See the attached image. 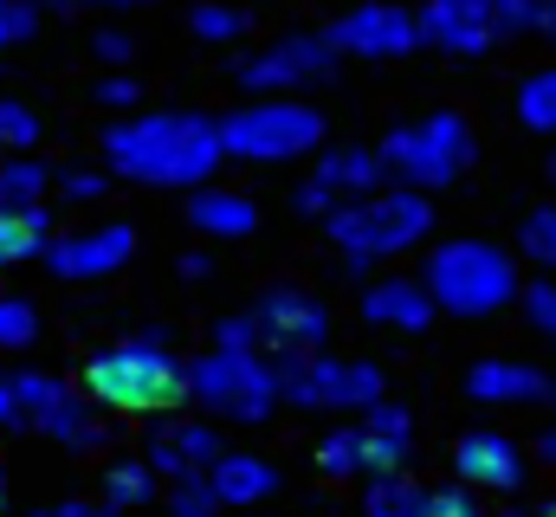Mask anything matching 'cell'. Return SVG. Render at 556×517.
Segmentation results:
<instances>
[{"label":"cell","instance_id":"cell-1","mask_svg":"<svg viewBox=\"0 0 556 517\" xmlns=\"http://www.w3.org/2000/svg\"><path fill=\"white\" fill-rule=\"evenodd\" d=\"M98 155L117 181L194 194L220 175L227 142H220V117H207V111H137L98 136Z\"/></svg>","mask_w":556,"mask_h":517},{"label":"cell","instance_id":"cell-2","mask_svg":"<svg viewBox=\"0 0 556 517\" xmlns=\"http://www.w3.org/2000/svg\"><path fill=\"white\" fill-rule=\"evenodd\" d=\"M420 278L433 291V304L459 324H492L505 317L518 298H525V265L511 247L498 240H479V234H459V240H440L420 258Z\"/></svg>","mask_w":556,"mask_h":517},{"label":"cell","instance_id":"cell-3","mask_svg":"<svg viewBox=\"0 0 556 517\" xmlns=\"http://www.w3.org/2000/svg\"><path fill=\"white\" fill-rule=\"evenodd\" d=\"M78 388L104 407V414H175L181 401H194L188 382V363L162 343V337H124V343H104Z\"/></svg>","mask_w":556,"mask_h":517},{"label":"cell","instance_id":"cell-4","mask_svg":"<svg viewBox=\"0 0 556 517\" xmlns=\"http://www.w3.org/2000/svg\"><path fill=\"white\" fill-rule=\"evenodd\" d=\"M324 234H330L337 253L350 258V272H369L382 258H402L433 240V194L408 188V181H389V188L324 214Z\"/></svg>","mask_w":556,"mask_h":517},{"label":"cell","instance_id":"cell-5","mask_svg":"<svg viewBox=\"0 0 556 517\" xmlns=\"http://www.w3.org/2000/svg\"><path fill=\"white\" fill-rule=\"evenodd\" d=\"M188 382H194V407L227 427H266L285 401L273 350H240V343H207L188 363Z\"/></svg>","mask_w":556,"mask_h":517},{"label":"cell","instance_id":"cell-6","mask_svg":"<svg viewBox=\"0 0 556 517\" xmlns=\"http://www.w3.org/2000/svg\"><path fill=\"white\" fill-rule=\"evenodd\" d=\"M324 111L291 98V91H273V98H247L240 111L220 117V142H227V162H247V168H273V162H304L324 149Z\"/></svg>","mask_w":556,"mask_h":517},{"label":"cell","instance_id":"cell-7","mask_svg":"<svg viewBox=\"0 0 556 517\" xmlns=\"http://www.w3.org/2000/svg\"><path fill=\"white\" fill-rule=\"evenodd\" d=\"M285 407L304 414H363L389 401V369L369 356H330V350H278L273 356Z\"/></svg>","mask_w":556,"mask_h":517},{"label":"cell","instance_id":"cell-8","mask_svg":"<svg viewBox=\"0 0 556 517\" xmlns=\"http://www.w3.org/2000/svg\"><path fill=\"white\" fill-rule=\"evenodd\" d=\"M382 162H389V181H408V188H427V194H446L472 155H479V136L459 111H420L408 124H395L382 142Z\"/></svg>","mask_w":556,"mask_h":517},{"label":"cell","instance_id":"cell-9","mask_svg":"<svg viewBox=\"0 0 556 517\" xmlns=\"http://www.w3.org/2000/svg\"><path fill=\"white\" fill-rule=\"evenodd\" d=\"M343 59H350V52L337 46L330 26H298V33H278L266 46H253V52L233 65V85H240L247 98H273V91H291V98H298V91L330 85Z\"/></svg>","mask_w":556,"mask_h":517},{"label":"cell","instance_id":"cell-10","mask_svg":"<svg viewBox=\"0 0 556 517\" xmlns=\"http://www.w3.org/2000/svg\"><path fill=\"white\" fill-rule=\"evenodd\" d=\"M376 188H389V162H382V149H369V142H343V149H317L311 175L291 188V207L311 214V220H324V214H337L343 201H363V194H376Z\"/></svg>","mask_w":556,"mask_h":517},{"label":"cell","instance_id":"cell-11","mask_svg":"<svg viewBox=\"0 0 556 517\" xmlns=\"http://www.w3.org/2000/svg\"><path fill=\"white\" fill-rule=\"evenodd\" d=\"M247 317L260 324V343L266 350H330V304L311 291V285H266Z\"/></svg>","mask_w":556,"mask_h":517},{"label":"cell","instance_id":"cell-12","mask_svg":"<svg viewBox=\"0 0 556 517\" xmlns=\"http://www.w3.org/2000/svg\"><path fill=\"white\" fill-rule=\"evenodd\" d=\"M337 46L350 59H369V65H395V59H415L420 46V13L415 7H395V0H363L350 7L343 20H330Z\"/></svg>","mask_w":556,"mask_h":517},{"label":"cell","instance_id":"cell-13","mask_svg":"<svg viewBox=\"0 0 556 517\" xmlns=\"http://www.w3.org/2000/svg\"><path fill=\"white\" fill-rule=\"evenodd\" d=\"M130 258H137V227L130 220H98V227L59 234L52 253H46V272L59 285H98V278H117Z\"/></svg>","mask_w":556,"mask_h":517},{"label":"cell","instance_id":"cell-14","mask_svg":"<svg viewBox=\"0 0 556 517\" xmlns=\"http://www.w3.org/2000/svg\"><path fill=\"white\" fill-rule=\"evenodd\" d=\"M453 472L485 492V499H518L525 479H531V453L505 433V427H466L453 440Z\"/></svg>","mask_w":556,"mask_h":517},{"label":"cell","instance_id":"cell-15","mask_svg":"<svg viewBox=\"0 0 556 517\" xmlns=\"http://www.w3.org/2000/svg\"><path fill=\"white\" fill-rule=\"evenodd\" d=\"M420 39L446 59H485L492 46H505L498 0H427L420 7Z\"/></svg>","mask_w":556,"mask_h":517},{"label":"cell","instance_id":"cell-16","mask_svg":"<svg viewBox=\"0 0 556 517\" xmlns=\"http://www.w3.org/2000/svg\"><path fill=\"white\" fill-rule=\"evenodd\" d=\"M149 466L168 479V486H194V479H207L214 466H220V427L214 420H162L155 433H149Z\"/></svg>","mask_w":556,"mask_h":517},{"label":"cell","instance_id":"cell-17","mask_svg":"<svg viewBox=\"0 0 556 517\" xmlns=\"http://www.w3.org/2000/svg\"><path fill=\"white\" fill-rule=\"evenodd\" d=\"M459 388L479 407H544V401H556L551 376L538 363H518V356H479V363H466Z\"/></svg>","mask_w":556,"mask_h":517},{"label":"cell","instance_id":"cell-18","mask_svg":"<svg viewBox=\"0 0 556 517\" xmlns=\"http://www.w3.org/2000/svg\"><path fill=\"white\" fill-rule=\"evenodd\" d=\"M356 311H363V324L395 330V337H427L433 317H446V311L433 304L427 278H376V285H363Z\"/></svg>","mask_w":556,"mask_h":517},{"label":"cell","instance_id":"cell-19","mask_svg":"<svg viewBox=\"0 0 556 517\" xmlns=\"http://www.w3.org/2000/svg\"><path fill=\"white\" fill-rule=\"evenodd\" d=\"M356 433H363V479H382V472H402L415 459V414L402 401H376L356 414Z\"/></svg>","mask_w":556,"mask_h":517},{"label":"cell","instance_id":"cell-20","mask_svg":"<svg viewBox=\"0 0 556 517\" xmlns=\"http://www.w3.org/2000/svg\"><path fill=\"white\" fill-rule=\"evenodd\" d=\"M65 394H72V382H59L46 369H0V433H39Z\"/></svg>","mask_w":556,"mask_h":517},{"label":"cell","instance_id":"cell-21","mask_svg":"<svg viewBox=\"0 0 556 517\" xmlns=\"http://www.w3.org/2000/svg\"><path fill=\"white\" fill-rule=\"evenodd\" d=\"M39 440H52V446L72 453V459H104V453H111V420H104V407L78 388V394H65V401L52 407V420L39 427Z\"/></svg>","mask_w":556,"mask_h":517},{"label":"cell","instance_id":"cell-22","mask_svg":"<svg viewBox=\"0 0 556 517\" xmlns=\"http://www.w3.org/2000/svg\"><path fill=\"white\" fill-rule=\"evenodd\" d=\"M188 227L201 240H253L260 234V201L240 194V188H194L188 194Z\"/></svg>","mask_w":556,"mask_h":517},{"label":"cell","instance_id":"cell-23","mask_svg":"<svg viewBox=\"0 0 556 517\" xmlns=\"http://www.w3.org/2000/svg\"><path fill=\"white\" fill-rule=\"evenodd\" d=\"M207 486H214V499H220L227 512H253V505L278 499L285 472H278L266 453H220V466L207 472Z\"/></svg>","mask_w":556,"mask_h":517},{"label":"cell","instance_id":"cell-24","mask_svg":"<svg viewBox=\"0 0 556 517\" xmlns=\"http://www.w3.org/2000/svg\"><path fill=\"white\" fill-rule=\"evenodd\" d=\"M52 240H59V227H52L46 201H0V272L46 258Z\"/></svg>","mask_w":556,"mask_h":517},{"label":"cell","instance_id":"cell-25","mask_svg":"<svg viewBox=\"0 0 556 517\" xmlns=\"http://www.w3.org/2000/svg\"><path fill=\"white\" fill-rule=\"evenodd\" d=\"M155 492H162V472L149 466V453H117V459H104V472H98V499L104 505H117V512H142V505H155Z\"/></svg>","mask_w":556,"mask_h":517},{"label":"cell","instance_id":"cell-26","mask_svg":"<svg viewBox=\"0 0 556 517\" xmlns=\"http://www.w3.org/2000/svg\"><path fill=\"white\" fill-rule=\"evenodd\" d=\"M363 517H440V486H420L408 472H382L363 492Z\"/></svg>","mask_w":556,"mask_h":517},{"label":"cell","instance_id":"cell-27","mask_svg":"<svg viewBox=\"0 0 556 517\" xmlns=\"http://www.w3.org/2000/svg\"><path fill=\"white\" fill-rule=\"evenodd\" d=\"M59 188L52 162H39V149H13L0 155V201H46Z\"/></svg>","mask_w":556,"mask_h":517},{"label":"cell","instance_id":"cell-28","mask_svg":"<svg viewBox=\"0 0 556 517\" xmlns=\"http://www.w3.org/2000/svg\"><path fill=\"white\" fill-rule=\"evenodd\" d=\"M511 111H518V124H525V129L556 136V65L531 72V78H518V98H511Z\"/></svg>","mask_w":556,"mask_h":517},{"label":"cell","instance_id":"cell-29","mask_svg":"<svg viewBox=\"0 0 556 517\" xmlns=\"http://www.w3.org/2000/svg\"><path fill=\"white\" fill-rule=\"evenodd\" d=\"M247 7H227V0H201L194 13H188V33L201 39V46H240L247 39Z\"/></svg>","mask_w":556,"mask_h":517},{"label":"cell","instance_id":"cell-30","mask_svg":"<svg viewBox=\"0 0 556 517\" xmlns=\"http://www.w3.org/2000/svg\"><path fill=\"white\" fill-rule=\"evenodd\" d=\"M317 466L330 479H363V433H356V420H343V427H330L317 440Z\"/></svg>","mask_w":556,"mask_h":517},{"label":"cell","instance_id":"cell-31","mask_svg":"<svg viewBox=\"0 0 556 517\" xmlns=\"http://www.w3.org/2000/svg\"><path fill=\"white\" fill-rule=\"evenodd\" d=\"M39 111L33 104H20V98H0V155H13V149H39Z\"/></svg>","mask_w":556,"mask_h":517},{"label":"cell","instance_id":"cell-32","mask_svg":"<svg viewBox=\"0 0 556 517\" xmlns=\"http://www.w3.org/2000/svg\"><path fill=\"white\" fill-rule=\"evenodd\" d=\"M39 26H46V7L39 0H0V59L20 52Z\"/></svg>","mask_w":556,"mask_h":517},{"label":"cell","instance_id":"cell-33","mask_svg":"<svg viewBox=\"0 0 556 517\" xmlns=\"http://www.w3.org/2000/svg\"><path fill=\"white\" fill-rule=\"evenodd\" d=\"M518 253L556 272V207H531V214L518 220Z\"/></svg>","mask_w":556,"mask_h":517},{"label":"cell","instance_id":"cell-34","mask_svg":"<svg viewBox=\"0 0 556 517\" xmlns=\"http://www.w3.org/2000/svg\"><path fill=\"white\" fill-rule=\"evenodd\" d=\"M39 343V304L33 298H0V350Z\"/></svg>","mask_w":556,"mask_h":517},{"label":"cell","instance_id":"cell-35","mask_svg":"<svg viewBox=\"0 0 556 517\" xmlns=\"http://www.w3.org/2000/svg\"><path fill=\"white\" fill-rule=\"evenodd\" d=\"M518 311H525L531 337L556 343V278H531V285H525V298H518Z\"/></svg>","mask_w":556,"mask_h":517},{"label":"cell","instance_id":"cell-36","mask_svg":"<svg viewBox=\"0 0 556 517\" xmlns=\"http://www.w3.org/2000/svg\"><path fill=\"white\" fill-rule=\"evenodd\" d=\"M111 181H117L111 168H65V175H59V194L78 201V207H98V201L111 194Z\"/></svg>","mask_w":556,"mask_h":517},{"label":"cell","instance_id":"cell-37","mask_svg":"<svg viewBox=\"0 0 556 517\" xmlns=\"http://www.w3.org/2000/svg\"><path fill=\"white\" fill-rule=\"evenodd\" d=\"M91 104H104V111H137V104H142V85L130 78V65H124V72L111 65V72L91 85Z\"/></svg>","mask_w":556,"mask_h":517},{"label":"cell","instance_id":"cell-38","mask_svg":"<svg viewBox=\"0 0 556 517\" xmlns=\"http://www.w3.org/2000/svg\"><path fill=\"white\" fill-rule=\"evenodd\" d=\"M227 505L214 499V486L207 479H194V486H175L168 492V517H220Z\"/></svg>","mask_w":556,"mask_h":517},{"label":"cell","instance_id":"cell-39","mask_svg":"<svg viewBox=\"0 0 556 517\" xmlns=\"http://www.w3.org/2000/svg\"><path fill=\"white\" fill-rule=\"evenodd\" d=\"M91 59H104V65L124 72V65L137 59V39H130L124 26H98V33H91Z\"/></svg>","mask_w":556,"mask_h":517},{"label":"cell","instance_id":"cell-40","mask_svg":"<svg viewBox=\"0 0 556 517\" xmlns=\"http://www.w3.org/2000/svg\"><path fill=\"white\" fill-rule=\"evenodd\" d=\"M440 517H485V492H472L466 479L440 486Z\"/></svg>","mask_w":556,"mask_h":517},{"label":"cell","instance_id":"cell-41","mask_svg":"<svg viewBox=\"0 0 556 517\" xmlns=\"http://www.w3.org/2000/svg\"><path fill=\"white\" fill-rule=\"evenodd\" d=\"M498 20H505V39H531L538 33V0H498Z\"/></svg>","mask_w":556,"mask_h":517},{"label":"cell","instance_id":"cell-42","mask_svg":"<svg viewBox=\"0 0 556 517\" xmlns=\"http://www.w3.org/2000/svg\"><path fill=\"white\" fill-rule=\"evenodd\" d=\"M33 517H124V512L104 505V499H59V505H39Z\"/></svg>","mask_w":556,"mask_h":517},{"label":"cell","instance_id":"cell-43","mask_svg":"<svg viewBox=\"0 0 556 517\" xmlns=\"http://www.w3.org/2000/svg\"><path fill=\"white\" fill-rule=\"evenodd\" d=\"M207 272H214V258H207V253H188V258H181V278H188V285H207Z\"/></svg>","mask_w":556,"mask_h":517},{"label":"cell","instance_id":"cell-44","mask_svg":"<svg viewBox=\"0 0 556 517\" xmlns=\"http://www.w3.org/2000/svg\"><path fill=\"white\" fill-rule=\"evenodd\" d=\"M538 33L556 39V0H538Z\"/></svg>","mask_w":556,"mask_h":517},{"label":"cell","instance_id":"cell-45","mask_svg":"<svg viewBox=\"0 0 556 517\" xmlns=\"http://www.w3.org/2000/svg\"><path fill=\"white\" fill-rule=\"evenodd\" d=\"M538 459H544V466H556V420L538 433Z\"/></svg>","mask_w":556,"mask_h":517},{"label":"cell","instance_id":"cell-46","mask_svg":"<svg viewBox=\"0 0 556 517\" xmlns=\"http://www.w3.org/2000/svg\"><path fill=\"white\" fill-rule=\"evenodd\" d=\"M85 7H155V0H85Z\"/></svg>","mask_w":556,"mask_h":517},{"label":"cell","instance_id":"cell-47","mask_svg":"<svg viewBox=\"0 0 556 517\" xmlns=\"http://www.w3.org/2000/svg\"><path fill=\"white\" fill-rule=\"evenodd\" d=\"M0 505H7V472H0Z\"/></svg>","mask_w":556,"mask_h":517},{"label":"cell","instance_id":"cell-48","mask_svg":"<svg viewBox=\"0 0 556 517\" xmlns=\"http://www.w3.org/2000/svg\"><path fill=\"white\" fill-rule=\"evenodd\" d=\"M551 181H556V155H551Z\"/></svg>","mask_w":556,"mask_h":517}]
</instances>
